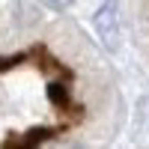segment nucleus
I'll return each mask as SVG.
<instances>
[{
    "label": "nucleus",
    "instance_id": "nucleus-1",
    "mask_svg": "<svg viewBox=\"0 0 149 149\" xmlns=\"http://www.w3.org/2000/svg\"><path fill=\"white\" fill-rule=\"evenodd\" d=\"M95 33L102 36L104 48L113 51L119 42V0H104L95 12Z\"/></svg>",
    "mask_w": 149,
    "mask_h": 149
},
{
    "label": "nucleus",
    "instance_id": "nucleus-2",
    "mask_svg": "<svg viewBox=\"0 0 149 149\" xmlns=\"http://www.w3.org/2000/svg\"><path fill=\"white\" fill-rule=\"evenodd\" d=\"M45 3H48V6H54V9H63V6L72 3V0H45Z\"/></svg>",
    "mask_w": 149,
    "mask_h": 149
}]
</instances>
